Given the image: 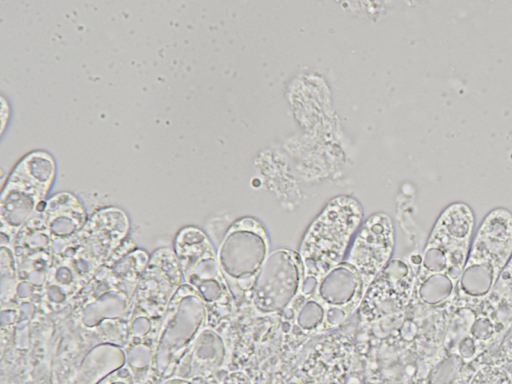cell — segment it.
Instances as JSON below:
<instances>
[{
    "label": "cell",
    "mask_w": 512,
    "mask_h": 384,
    "mask_svg": "<svg viewBox=\"0 0 512 384\" xmlns=\"http://www.w3.org/2000/svg\"><path fill=\"white\" fill-rule=\"evenodd\" d=\"M55 175V161L46 151L28 153L13 168L0 200L1 245L12 246L22 226L44 206Z\"/></svg>",
    "instance_id": "52a82bcc"
},
{
    "label": "cell",
    "mask_w": 512,
    "mask_h": 384,
    "mask_svg": "<svg viewBox=\"0 0 512 384\" xmlns=\"http://www.w3.org/2000/svg\"><path fill=\"white\" fill-rule=\"evenodd\" d=\"M12 248L19 278L16 301L40 304L54 255L49 231L39 212L22 226Z\"/></svg>",
    "instance_id": "8fae6325"
},
{
    "label": "cell",
    "mask_w": 512,
    "mask_h": 384,
    "mask_svg": "<svg viewBox=\"0 0 512 384\" xmlns=\"http://www.w3.org/2000/svg\"><path fill=\"white\" fill-rule=\"evenodd\" d=\"M475 214L465 202L446 206L437 217L416 274L413 297L421 304L440 307L455 298L470 250Z\"/></svg>",
    "instance_id": "6da1fadb"
},
{
    "label": "cell",
    "mask_w": 512,
    "mask_h": 384,
    "mask_svg": "<svg viewBox=\"0 0 512 384\" xmlns=\"http://www.w3.org/2000/svg\"><path fill=\"white\" fill-rule=\"evenodd\" d=\"M227 351L228 342L225 334L216 329L206 327L182 360L176 374L188 371L193 377H197L199 372L201 373L205 369L222 363Z\"/></svg>",
    "instance_id": "ac0fdd59"
},
{
    "label": "cell",
    "mask_w": 512,
    "mask_h": 384,
    "mask_svg": "<svg viewBox=\"0 0 512 384\" xmlns=\"http://www.w3.org/2000/svg\"><path fill=\"white\" fill-rule=\"evenodd\" d=\"M365 292L361 275L343 261L317 282L312 296L328 307L342 309L351 315L360 306Z\"/></svg>",
    "instance_id": "e0dca14e"
},
{
    "label": "cell",
    "mask_w": 512,
    "mask_h": 384,
    "mask_svg": "<svg viewBox=\"0 0 512 384\" xmlns=\"http://www.w3.org/2000/svg\"><path fill=\"white\" fill-rule=\"evenodd\" d=\"M130 221L117 207L94 212L82 230L57 254L54 261L66 264L76 275L81 287L129 236Z\"/></svg>",
    "instance_id": "30bf717a"
},
{
    "label": "cell",
    "mask_w": 512,
    "mask_h": 384,
    "mask_svg": "<svg viewBox=\"0 0 512 384\" xmlns=\"http://www.w3.org/2000/svg\"><path fill=\"white\" fill-rule=\"evenodd\" d=\"M208 327V311L198 293L182 283L173 296L158 332L148 377L176 374L201 332Z\"/></svg>",
    "instance_id": "ba28073f"
},
{
    "label": "cell",
    "mask_w": 512,
    "mask_h": 384,
    "mask_svg": "<svg viewBox=\"0 0 512 384\" xmlns=\"http://www.w3.org/2000/svg\"><path fill=\"white\" fill-rule=\"evenodd\" d=\"M512 256V212L490 210L472 238L455 298L458 308L476 310L491 293Z\"/></svg>",
    "instance_id": "3957f363"
},
{
    "label": "cell",
    "mask_w": 512,
    "mask_h": 384,
    "mask_svg": "<svg viewBox=\"0 0 512 384\" xmlns=\"http://www.w3.org/2000/svg\"><path fill=\"white\" fill-rule=\"evenodd\" d=\"M304 277L299 252L287 248L274 250L252 288L249 301L261 315L283 312L301 295Z\"/></svg>",
    "instance_id": "7c38bea8"
},
{
    "label": "cell",
    "mask_w": 512,
    "mask_h": 384,
    "mask_svg": "<svg viewBox=\"0 0 512 384\" xmlns=\"http://www.w3.org/2000/svg\"><path fill=\"white\" fill-rule=\"evenodd\" d=\"M173 250L183 282L198 293L207 308L208 327L225 334L223 327L235 303L212 241L203 230L189 225L176 234Z\"/></svg>",
    "instance_id": "8992f818"
},
{
    "label": "cell",
    "mask_w": 512,
    "mask_h": 384,
    "mask_svg": "<svg viewBox=\"0 0 512 384\" xmlns=\"http://www.w3.org/2000/svg\"><path fill=\"white\" fill-rule=\"evenodd\" d=\"M363 219V208L354 197L331 199L310 224L300 245L304 278L319 281L342 263Z\"/></svg>",
    "instance_id": "5b68a950"
},
{
    "label": "cell",
    "mask_w": 512,
    "mask_h": 384,
    "mask_svg": "<svg viewBox=\"0 0 512 384\" xmlns=\"http://www.w3.org/2000/svg\"><path fill=\"white\" fill-rule=\"evenodd\" d=\"M38 212L49 231L54 256L82 230L88 220L83 203L70 192L52 195Z\"/></svg>",
    "instance_id": "2e32d148"
},
{
    "label": "cell",
    "mask_w": 512,
    "mask_h": 384,
    "mask_svg": "<svg viewBox=\"0 0 512 384\" xmlns=\"http://www.w3.org/2000/svg\"><path fill=\"white\" fill-rule=\"evenodd\" d=\"M183 283L173 249L161 247L151 255L137 284L129 312L126 350L153 354L169 304Z\"/></svg>",
    "instance_id": "277c9868"
},
{
    "label": "cell",
    "mask_w": 512,
    "mask_h": 384,
    "mask_svg": "<svg viewBox=\"0 0 512 384\" xmlns=\"http://www.w3.org/2000/svg\"><path fill=\"white\" fill-rule=\"evenodd\" d=\"M470 336L484 347L499 340L512 325V256L491 293L476 309Z\"/></svg>",
    "instance_id": "9a60e30c"
},
{
    "label": "cell",
    "mask_w": 512,
    "mask_h": 384,
    "mask_svg": "<svg viewBox=\"0 0 512 384\" xmlns=\"http://www.w3.org/2000/svg\"><path fill=\"white\" fill-rule=\"evenodd\" d=\"M290 306L294 311L295 325L305 333L326 331V320L329 307L314 296L300 295Z\"/></svg>",
    "instance_id": "d6986e66"
},
{
    "label": "cell",
    "mask_w": 512,
    "mask_h": 384,
    "mask_svg": "<svg viewBox=\"0 0 512 384\" xmlns=\"http://www.w3.org/2000/svg\"><path fill=\"white\" fill-rule=\"evenodd\" d=\"M215 249L234 303L249 300L271 253L266 227L255 217L239 218L230 225Z\"/></svg>",
    "instance_id": "9c48e42d"
},
{
    "label": "cell",
    "mask_w": 512,
    "mask_h": 384,
    "mask_svg": "<svg viewBox=\"0 0 512 384\" xmlns=\"http://www.w3.org/2000/svg\"><path fill=\"white\" fill-rule=\"evenodd\" d=\"M416 275L401 258L389 261L367 288L360 303V317L376 322L401 312L413 296Z\"/></svg>",
    "instance_id": "4fadbf2b"
},
{
    "label": "cell",
    "mask_w": 512,
    "mask_h": 384,
    "mask_svg": "<svg viewBox=\"0 0 512 384\" xmlns=\"http://www.w3.org/2000/svg\"><path fill=\"white\" fill-rule=\"evenodd\" d=\"M394 243L392 220L383 212L369 216L357 231L344 261L361 275L366 290L391 260Z\"/></svg>",
    "instance_id": "5bb4252c"
},
{
    "label": "cell",
    "mask_w": 512,
    "mask_h": 384,
    "mask_svg": "<svg viewBox=\"0 0 512 384\" xmlns=\"http://www.w3.org/2000/svg\"><path fill=\"white\" fill-rule=\"evenodd\" d=\"M18 271L11 245H1V304L16 301Z\"/></svg>",
    "instance_id": "ffe728a7"
},
{
    "label": "cell",
    "mask_w": 512,
    "mask_h": 384,
    "mask_svg": "<svg viewBox=\"0 0 512 384\" xmlns=\"http://www.w3.org/2000/svg\"><path fill=\"white\" fill-rule=\"evenodd\" d=\"M139 281L121 274L110 257L67 303L83 344L125 347L128 312Z\"/></svg>",
    "instance_id": "7a4b0ae2"
}]
</instances>
